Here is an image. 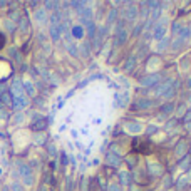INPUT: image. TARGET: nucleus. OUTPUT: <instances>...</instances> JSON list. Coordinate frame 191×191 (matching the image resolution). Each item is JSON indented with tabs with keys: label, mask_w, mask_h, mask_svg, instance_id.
I'll return each mask as SVG.
<instances>
[{
	"label": "nucleus",
	"mask_w": 191,
	"mask_h": 191,
	"mask_svg": "<svg viewBox=\"0 0 191 191\" xmlns=\"http://www.w3.org/2000/svg\"><path fill=\"white\" fill-rule=\"evenodd\" d=\"M5 35H3V34H0V51H2V49H3V45H5Z\"/></svg>",
	"instance_id": "nucleus-1"
}]
</instances>
